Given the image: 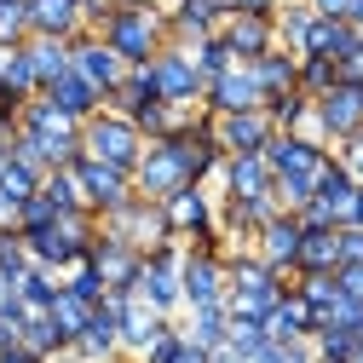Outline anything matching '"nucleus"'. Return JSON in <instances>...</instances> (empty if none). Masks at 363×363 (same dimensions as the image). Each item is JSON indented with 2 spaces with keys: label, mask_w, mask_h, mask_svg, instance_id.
<instances>
[{
  "label": "nucleus",
  "mask_w": 363,
  "mask_h": 363,
  "mask_svg": "<svg viewBox=\"0 0 363 363\" xmlns=\"http://www.w3.org/2000/svg\"><path fill=\"white\" fill-rule=\"evenodd\" d=\"M329 150H335V162H340V167L357 179V185H363V127H357V133H346V139H340V145H329Z\"/></svg>",
  "instance_id": "nucleus-43"
},
{
  "label": "nucleus",
  "mask_w": 363,
  "mask_h": 363,
  "mask_svg": "<svg viewBox=\"0 0 363 363\" xmlns=\"http://www.w3.org/2000/svg\"><path fill=\"white\" fill-rule=\"evenodd\" d=\"M352 185H357V179H352V173L335 162V150H329V162H323V173H317V191H311V196H317V202H323V208L335 213V225H340V208H346Z\"/></svg>",
  "instance_id": "nucleus-31"
},
{
  "label": "nucleus",
  "mask_w": 363,
  "mask_h": 363,
  "mask_svg": "<svg viewBox=\"0 0 363 363\" xmlns=\"http://www.w3.org/2000/svg\"><path fill=\"white\" fill-rule=\"evenodd\" d=\"M6 52H12V47H0V64H6Z\"/></svg>",
  "instance_id": "nucleus-58"
},
{
  "label": "nucleus",
  "mask_w": 363,
  "mask_h": 363,
  "mask_svg": "<svg viewBox=\"0 0 363 363\" xmlns=\"http://www.w3.org/2000/svg\"><path fill=\"white\" fill-rule=\"evenodd\" d=\"M0 86L23 104V99H35L40 93V75H35V58H29V47H12L6 52V64H0Z\"/></svg>",
  "instance_id": "nucleus-30"
},
{
  "label": "nucleus",
  "mask_w": 363,
  "mask_h": 363,
  "mask_svg": "<svg viewBox=\"0 0 363 363\" xmlns=\"http://www.w3.org/2000/svg\"><path fill=\"white\" fill-rule=\"evenodd\" d=\"M277 363H317L311 340H277Z\"/></svg>",
  "instance_id": "nucleus-45"
},
{
  "label": "nucleus",
  "mask_w": 363,
  "mask_h": 363,
  "mask_svg": "<svg viewBox=\"0 0 363 363\" xmlns=\"http://www.w3.org/2000/svg\"><path fill=\"white\" fill-rule=\"evenodd\" d=\"M40 93H47V99H52V104H58L69 121H86V116H99V110H104V93H99V86L86 81L75 64H69L64 75H52L47 86H40Z\"/></svg>",
  "instance_id": "nucleus-17"
},
{
  "label": "nucleus",
  "mask_w": 363,
  "mask_h": 363,
  "mask_svg": "<svg viewBox=\"0 0 363 363\" xmlns=\"http://www.w3.org/2000/svg\"><path fill=\"white\" fill-rule=\"evenodd\" d=\"M12 300H18V283H12V277H6V271H0V311H6V306H12Z\"/></svg>",
  "instance_id": "nucleus-53"
},
{
  "label": "nucleus",
  "mask_w": 363,
  "mask_h": 363,
  "mask_svg": "<svg viewBox=\"0 0 363 363\" xmlns=\"http://www.w3.org/2000/svg\"><path fill=\"white\" fill-rule=\"evenodd\" d=\"M237 12H265L271 18V12H277V0H237Z\"/></svg>",
  "instance_id": "nucleus-52"
},
{
  "label": "nucleus",
  "mask_w": 363,
  "mask_h": 363,
  "mask_svg": "<svg viewBox=\"0 0 363 363\" xmlns=\"http://www.w3.org/2000/svg\"><path fill=\"white\" fill-rule=\"evenodd\" d=\"M248 69H254V81H259V93H265V99H277V93H289V86H294L300 58H294L289 47H271V52H259Z\"/></svg>",
  "instance_id": "nucleus-26"
},
{
  "label": "nucleus",
  "mask_w": 363,
  "mask_h": 363,
  "mask_svg": "<svg viewBox=\"0 0 363 363\" xmlns=\"http://www.w3.org/2000/svg\"><path fill=\"white\" fill-rule=\"evenodd\" d=\"M271 23H277V47H289L294 58L311 52V40H317V12L306 6V0H283V6L271 12Z\"/></svg>",
  "instance_id": "nucleus-22"
},
{
  "label": "nucleus",
  "mask_w": 363,
  "mask_h": 363,
  "mask_svg": "<svg viewBox=\"0 0 363 363\" xmlns=\"http://www.w3.org/2000/svg\"><path fill=\"white\" fill-rule=\"evenodd\" d=\"M208 6H213V12L225 18V12H237V0H208Z\"/></svg>",
  "instance_id": "nucleus-55"
},
{
  "label": "nucleus",
  "mask_w": 363,
  "mask_h": 363,
  "mask_svg": "<svg viewBox=\"0 0 363 363\" xmlns=\"http://www.w3.org/2000/svg\"><path fill=\"white\" fill-rule=\"evenodd\" d=\"M6 162H12V145H6V139H0V167H6Z\"/></svg>",
  "instance_id": "nucleus-57"
},
{
  "label": "nucleus",
  "mask_w": 363,
  "mask_h": 363,
  "mask_svg": "<svg viewBox=\"0 0 363 363\" xmlns=\"http://www.w3.org/2000/svg\"><path fill=\"white\" fill-rule=\"evenodd\" d=\"M173 363H208V352H202L196 340H179V352H173Z\"/></svg>",
  "instance_id": "nucleus-49"
},
{
  "label": "nucleus",
  "mask_w": 363,
  "mask_h": 363,
  "mask_svg": "<svg viewBox=\"0 0 363 363\" xmlns=\"http://www.w3.org/2000/svg\"><path fill=\"white\" fill-rule=\"evenodd\" d=\"M271 127L265 121V110H237V116H213V139H219V150L225 156H254V150H265L271 145Z\"/></svg>",
  "instance_id": "nucleus-14"
},
{
  "label": "nucleus",
  "mask_w": 363,
  "mask_h": 363,
  "mask_svg": "<svg viewBox=\"0 0 363 363\" xmlns=\"http://www.w3.org/2000/svg\"><path fill=\"white\" fill-rule=\"evenodd\" d=\"M259 110H265V121L277 127V133H306V139L323 145V133H317V116H311V99L300 93V86H289V93H277V99H265Z\"/></svg>",
  "instance_id": "nucleus-21"
},
{
  "label": "nucleus",
  "mask_w": 363,
  "mask_h": 363,
  "mask_svg": "<svg viewBox=\"0 0 363 363\" xmlns=\"http://www.w3.org/2000/svg\"><path fill=\"white\" fill-rule=\"evenodd\" d=\"M40 179H47V167H35V162H6L0 167V196H12V202H29L35 191H40Z\"/></svg>",
  "instance_id": "nucleus-34"
},
{
  "label": "nucleus",
  "mask_w": 363,
  "mask_h": 363,
  "mask_svg": "<svg viewBox=\"0 0 363 363\" xmlns=\"http://www.w3.org/2000/svg\"><path fill=\"white\" fill-rule=\"evenodd\" d=\"M335 254L340 265H363V225H335Z\"/></svg>",
  "instance_id": "nucleus-44"
},
{
  "label": "nucleus",
  "mask_w": 363,
  "mask_h": 363,
  "mask_svg": "<svg viewBox=\"0 0 363 363\" xmlns=\"http://www.w3.org/2000/svg\"><path fill=\"white\" fill-rule=\"evenodd\" d=\"M86 265L104 277V289H133L139 283V265H145V254L133 248V242H121L116 231H104L99 225V237H93V248H86Z\"/></svg>",
  "instance_id": "nucleus-10"
},
{
  "label": "nucleus",
  "mask_w": 363,
  "mask_h": 363,
  "mask_svg": "<svg viewBox=\"0 0 363 363\" xmlns=\"http://www.w3.org/2000/svg\"><path fill=\"white\" fill-rule=\"evenodd\" d=\"M277 6H283V0H277Z\"/></svg>",
  "instance_id": "nucleus-61"
},
{
  "label": "nucleus",
  "mask_w": 363,
  "mask_h": 363,
  "mask_svg": "<svg viewBox=\"0 0 363 363\" xmlns=\"http://www.w3.org/2000/svg\"><path fill=\"white\" fill-rule=\"evenodd\" d=\"M52 219H58V208H52L47 196H40V191H35V196H29L23 208H18V231H47V225H52Z\"/></svg>",
  "instance_id": "nucleus-42"
},
{
  "label": "nucleus",
  "mask_w": 363,
  "mask_h": 363,
  "mask_svg": "<svg viewBox=\"0 0 363 363\" xmlns=\"http://www.w3.org/2000/svg\"><path fill=\"white\" fill-rule=\"evenodd\" d=\"M335 81H340V64H335V58H323V52H306V58H300V69H294V86H300L306 99L329 93Z\"/></svg>",
  "instance_id": "nucleus-33"
},
{
  "label": "nucleus",
  "mask_w": 363,
  "mask_h": 363,
  "mask_svg": "<svg viewBox=\"0 0 363 363\" xmlns=\"http://www.w3.org/2000/svg\"><path fill=\"white\" fill-rule=\"evenodd\" d=\"M69 64H75V69H81L86 81H93L104 99L116 93V86H121V75H127V64H121V58H116V52L104 47V40H99L93 29H81V35L69 40Z\"/></svg>",
  "instance_id": "nucleus-13"
},
{
  "label": "nucleus",
  "mask_w": 363,
  "mask_h": 363,
  "mask_svg": "<svg viewBox=\"0 0 363 363\" xmlns=\"http://www.w3.org/2000/svg\"><path fill=\"white\" fill-rule=\"evenodd\" d=\"M289 277L277 265H265L254 248H225V311L231 317H271V306L283 300Z\"/></svg>",
  "instance_id": "nucleus-1"
},
{
  "label": "nucleus",
  "mask_w": 363,
  "mask_h": 363,
  "mask_svg": "<svg viewBox=\"0 0 363 363\" xmlns=\"http://www.w3.org/2000/svg\"><path fill=\"white\" fill-rule=\"evenodd\" d=\"M335 225H300V254H294V277L300 271H335Z\"/></svg>",
  "instance_id": "nucleus-25"
},
{
  "label": "nucleus",
  "mask_w": 363,
  "mask_h": 363,
  "mask_svg": "<svg viewBox=\"0 0 363 363\" xmlns=\"http://www.w3.org/2000/svg\"><path fill=\"white\" fill-rule=\"evenodd\" d=\"M225 329H231V311L225 306H185V317H179V335L196 340L202 352L225 346Z\"/></svg>",
  "instance_id": "nucleus-24"
},
{
  "label": "nucleus",
  "mask_w": 363,
  "mask_h": 363,
  "mask_svg": "<svg viewBox=\"0 0 363 363\" xmlns=\"http://www.w3.org/2000/svg\"><path fill=\"white\" fill-rule=\"evenodd\" d=\"M213 179L225 185V196H265V191H271V162H265V150H254V156H225Z\"/></svg>",
  "instance_id": "nucleus-18"
},
{
  "label": "nucleus",
  "mask_w": 363,
  "mask_h": 363,
  "mask_svg": "<svg viewBox=\"0 0 363 363\" xmlns=\"http://www.w3.org/2000/svg\"><path fill=\"white\" fill-rule=\"evenodd\" d=\"M219 40L231 47L237 64H254L259 52L277 47V23H271L265 12H225V18H219Z\"/></svg>",
  "instance_id": "nucleus-11"
},
{
  "label": "nucleus",
  "mask_w": 363,
  "mask_h": 363,
  "mask_svg": "<svg viewBox=\"0 0 363 363\" xmlns=\"http://www.w3.org/2000/svg\"><path fill=\"white\" fill-rule=\"evenodd\" d=\"M99 225H104V231H116L121 242H133L139 254L156 248V242H179L173 225H167V208H162V202H145L139 191H133V202H121L116 213H104Z\"/></svg>",
  "instance_id": "nucleus-5"
},
{
  "label": "nucleus",
  "mask_w": 363,
  "mask_h": 363,
  "mask_svg": "<svg viewBox=\"0 0 363 363\" xmlns=\"http://www.w3.org/2000/svg\"><path fill=\"white\" fill-rule=\"evenodd\" d=\"M191 52V64H196V75H202V86L213 81V75H225V69H231L237 58H231V47H225V40H219V29L208 35V40H196V47H185Z\"/></svg>",
  "instance_id": "nucleus-36"
},
{
  "label": "nucleus",
  "mask_w": 363,
  "mask_h": 363,
  "mask_svg": "<svg viewBox=\"0 0 363 363\" xmlns=\"http://www.w3.org/2000/svg\"><path fill=\"white\" fill-rule=\"evenodd\" d=\"M86 29L81 0H29V35H52V40H75Z\"/></svg>",
  "instance_id": "nucleus-19"
},
{
  "label": "nucleus",
  "mask_w": 363,
  "mask_h": 363,
  "mask_svg": "<svg viewBox=\"0 0 363 363\" xmlns=\"http://www.w3.org/2000/svg\"><path fill=\"white\" fill-rule=\"evenodd\" d=\"M179 289H185V306H225V254L185 248V259H179Z\"/></svg>",
  "instance_id": "nucleus-12"
},
{
  "label": "nucleus",
  "mask_w": 363,
  "mask_h": 363,
  "mask_svg": "<svg viewBox=\"0 0 363 363\" xmlns=\"http://www.w3.org/2000/svg\"><path fill=\"white\" fill-rule=\"evenodd\" d=\"M47 311H52V323L69 335V346H75V335L86 329V317H93V306H86V300H75L64 283H58V294H52V306H47Z\"/></svg>",
  "instance_id": "nucleus-38"
},
{
  "label": "nucleus",
  "mask_w": 363,
  "mask_h": 363,
  "mask_svg": "<svg viewBox=\"0 0 363 363\" xmlns=\"http://www.w3.org/2000/svg\"><path fill=\"white\" fill-rule=\"evenodd\" d=\"M110 363H133V357H110Z\"/></svg>",
  "instance_id": "nucleus-60"
},
{
  "label": "nucleus",
  "mask_w": 363,
  "mask_h": 363,
  "mask_svg": "<svg viewBox=\"0 0 363 363\" xmlns=\"http://www.w3.org/2000/svg\"><path fill=\"white\" fill-rule=\"evenodd\" d=\"M58 283H64V289H69L75 300H86V306H99V300H104V277H99V271L86 265V259H81V265H69Z\"/></svg>",
  "instance_id": "nucleus-40"
},
{
  "label": "nucleus",
  "mask_w": 363,
  "mask_h": 363,
  "mask_svg": "<svg viewBox=\"0 0 363 363\" xmlns=\"http://www.w3.org/2000/svg\"><path fill=\"white\" fill-rule=\"evenodd\" d=\"M75 185H81V202L93 208L99 219L116 213L121 202H133V173H121V167H110V162H93V156L75 162Z\"/></svg>",
  "instance_id": "nucleus-8"
},
{
  "label": "nucleus",
  "mask_w": 363,
  "mask_h": 363,
  "mask_svg": "<svg viewBox=\"0 0 363 363\" xmlns=\"http://www.w3.org/2000/svg\"><path fill=\"white\" fill-rule=\"evenodd\" d=\"M52 294H58V271H47V265H29L23 277H18V300H23L29 311H47Z\"/></svg>",
  "instance_id": "nucleus-37"
},
{
  "label": "nucleus",
  "mask_w": 363,
  "mask_h": 363,
  "mask_svg": "<svg viewBox=\"0 0 363 363\" xmlns=\"http://www.w3.org/2000/svg\"><path fill=\"white\" fill-rule=\"evenodd\" d=\"M93 35L133 69V64H150V58L167 47V12H162V6H110V12L93 23Z\"/></svg>",
  "instance_id": "nucleus-2"
},
{
  "label": "nucleus",
  "mask_w": 363,
  "mask_h": 363,
  "mask_svg": "<svg viewBox=\"0 0 363 363\" xmlns=\"http://www.w3.org/2000/svg\"><path fill=\"white\" fill-rule=\"evenodd\" d=\"M75 357H81V363H110V357H127V352H121V329H116V317H110L104 306H93L86 329L75 335Z\"/></svg>",
  "instance_id": "nucleus-20"
},
{
  "label": "nucleus",
  "mask_w": 363,
  "mask_h": 363,
  "mask_svg": "<svg viewBox=\"0 0 363 363\" xmlns=\"http://www.w3.org/2000/svg\"><path fill=\"white\" fill-rule=\"evenodd\" d=\"M357 346H363V335H352V329H340V323H317V329H311L317 363H352Z\"/></svg>",
  "instance_id": "nucleus-29"
},
{
  "label": "nucleus",
  "mask_w": 363,
  "mask_h": 363,
  "mask_svg": "<svg viewBox=\"0 0 363 363\" xmlns=\"http://www.w3.org/2000/svg\"><path fill=\"white\" fill-rule=\"evenodd\" d=\"M335 283H340V294L363 300V265H335Z\"/></svg>",
  "instance_id": "nucleus-46"
},
{
  "label": "nucleus",
  "mask_w": 363,
  "mask_h": 363,
  "mask_svg": "<svg viewBox=\"0 0 363 363\" xmlns=\"http://www.w3.org/2000/svg\"><path fill=\"white\" fill-rule=\"evenodd\" d=\"M352 363H363V346H357V357H352Z\"/></svg>",
  "instance_id": "nucleus-59"
},
{
  "label": "nucleus",
  "mask_w": 363,
  "mask_h": 363,
  "mask_svg": "<svg viewBox=\"0 0 363 363\" xmlns=\"http://www.w3.org/2000/svg\"><path fill=\"white\" fill-rule=\"evenodd\" d=\"M162 208H167V225H173V237H179V242L196 237V231H213V213H219V202L208 196V185H185V191H173Z\"/></svg>",
  "instance_id": "nucleus-16"
},
{
  "label": "nucleus",
  "mask_w": 363,
  "mask_h": 363,
  "mask_svg": "<svg viewBox=\"0 0 363 363\" xmlns=\"http://www.w3.org/2000/svg\"><path fill=\"white\" fill-rule=\"evenodd\" d=\"M311 329H317V317H311V306L294 294V283L283 289V300L271 306V317H265V335L271 340H311Z\"/></svg>",
  "instance_id": "nucleus-23"
},
{
  "label": "nucleus",
  "mask_w": 363,
  "mask_h": 363,
  "mask_svg": "<svg viewBox=\"0 0 363 363\" xmlns=\"http://www.w3.org/2000/svg\"><path fill=\"white\" fill-rule=\"evenodd\" d=\"M23 346H29L35 357L52 363L58 352H69V335L52 323V311H29V317H23Z\"/></svg>",
  "instance_id": "nucleus-27"
},
{
  "label": "nucleus",
  "mask_w": 363,
  "mask_h": 363,
  "mask_svg": "<svg viewBox=\"0 0 363 363\" xmlns=\"http://www.w3.org/2000/svg\"><path fill=\"white\" fill-rule=\"evenodd\" d=\"M340 225H363V185H352V196L340 208Z\"/></svg>",
  "instance_id": "nucleus-48"
},
{
  "label": "nucleus",
  "mask_w": 363,
  "mask_h": 363,
  "mask_svg": "<svg viewBox=\"0 0 363 363\" xmlns=\"http://www.w3.org/2000/svg\"><path fill=\"white\" fill-rule=\"evenodd\" d=\"M179 259H185V242H156V248H145V265H139V283H133V294H139L156 317H179V311H185Z\"/></svg>",
  "instance_id": "nucleus-4"
},
{
  "label": "nucleus",
  "mask_w": 363,
  "mask_h": 363,
  "mask_svg": "<svg viewBox=\"0 0 363 363\" xmlns=\"http://www.w3.org/2000/svg\"><path fill=\"white\" fill-rule=\"evenodd\" d=\"M110 6H162V0H110Z\"/></svg>",
  "instance_id": "nucleus-56"
},
{
  "label": "nucleus",
  "mask_w": 363,
  "mask_h": 363,
  "mask_svg": "<svg viewBox=\"0 0 363 363\" xmlns=\"http://www.w3.org/2000/svg\"><path fill=\"white\" fill-rule=\"evenodd\" d=\"M265 340H271V335H265V323H259V317H231V329H225V346H237L242 357H254Z\"/></svg>",
  "instance_id": "nucleus-41"
},
{
  "label": "nucleus",
  "mask_w": 363,
  "mask_h": 363,
  "mask_svg": "<svg viewBox=\"0 0 363 363\" xmlns=\"http://www.w3.org/2000/svg\"><path fill=\"white\" fill-rule=\"evenodd\" d=\"M0 363H47V357H35V352L18 340V346H6V352H0Z\"/></svg>",
  "instance_id": "nucleus-50"
},
{
  "label": "nucleus",
  "mask_w": 363,
  "mask_h": 363,
  "mask_svg": "<svg viewBox=\"0 0 363 363\" xmlns=\"http://www.w3.org/2000/svg\"><path fill=\"white\" fill-rule=\"evenodd\" d=\"M346 23H352V29L363 35V0H346Z\"/></svg>",
  "instance_id": "nucleus-54"
},
{
  "label": "nucleus",
  "mask_w": 363,
  "mask_h": 363,
  "mask_svg": "<svg viewBox=\"0 0 363 363\" xmlns=\"http://www.w3.org/2000/svg\"><path fill=\"white\" fill-rule=\"evenodd\" d=\"M40 196H47L58 213L86 208V202H81V185H75V167H47V179H40Z\"/></svg>",
  "instance_id": "nucleus-35"
},
{
  "label": "nucleus",
  "mask_w": 363,
  "mask_h": 363,
  "mask_svg": "<svg viewBox=\"0 0 363 363\" xmlns=\"http://www.w3.org/2000/svg\"><path fill=\"white\" fill-rule=\"evenodd\" d=\"M23 47H29V58H35V75H40V86H47L52 75H64V69H69V40H52V35H29Z\"/></svg>",
  "instance_id": "nucleus-32"
},
{
  "label": "nucleus",
  "mask_w": 363,
  "mask_h": 363,
  "mask_svg": "<svg viewBox=\"0 0 363 363\" xmlns=\"http://www.w3.org/2000/svg\"><path fill=\"white\" fill-rule=\"evenodd\" d=\"M150 81H156V99H167L179 110H196L202 104V75H196V64H191L185 47H162L150 58Z\"/></svg>",
  "instance_id": "nucleus-7"
},
{
  "label": "nucleus",
  "mask_w": 363,
  "mask_h": 363,
  "mask_svg": "<svg viewBox=\"0 0 363 363\" xmlns=\"http://www.w3.org/2000/svg\"><path fill=\"white\" fill-rule=\"evenodd\" d=\"M335 64H340V81H363V40H357L346 58H335Z\"/></svg>",
  "instance_id": "nucleus-47"
},
{
  "label": "nucleus",
  "mask_w": 363,
  "mask_h": 363,
  "mask_svg": "<svg viewBox=\"0 0 363 363\" xmlns=\"http://www.w3.org/2000/svg\"><path fill=\"white\" fill-rule=\"evenodd\" d=\"M185 116H191V110H179V104H167V99H150V104H139V110H133L127 121L139 127L145 139H167V133H179V127H185Z\"/></svg>",
  "instance_id": "nucleus-28"
},
{
  "label": "nucleus",
  "mask_w": 363,
  "mask_h": 363,
  "mask_svg": "<svg viewBox=\"0 0 363 363\" xmlns=\"http://www.w3.org/2000/svg\"><path fill=\"white\" fill-rule=\"evenodd\" d=\"M29 40V0H0V47Z\"/></svg>",
  "instance_id": "nucleus-39"
},
{
  "label": "nucleus",
  "mask_w": 363,
  "mask_h": 363,
  "mask_svg": "<svg viewBox=\"0 0 363 363\" xmlns=\"http://www.w3.org/2000/svg\"><path fill=\"white\" fill-rule=\"evenodd\" d=\"M259 104H265V93H259V81H254L248 64H231L225 75H213L202 86V110L208 116H237V110H259Z\"/></svg>",
  "instance_id": "nucleus-9"
},
{
  "label": "nucleus",
  "mask_w": 363,
  "mask_h": 363,
  "mask_svg": "<svg viewBox=\"0 0 363 363\" xmlns=\"http://www.w3.org/2000/svg\"><path fill=\"white\" fill-rule=\"evenodd\" d=\"M81 156L133 173V167H139V156H145V133L133 127L121 110H99V116L81 121Z\"/></svg>",
  "instance_id": "nucleus-3"
},
{
  "label": "nucleus",
  "mask_w": 363,
  "mask_h": 363,
  "mask_svg": "<svg viewBox=\"0 0 363 363\" xmlns=\"http://www.w3.org/2000/svg\"><path fill=\"white\" fill-rule=\"evenodd\" d=\"M311 116H317V133H323V145H340L346 133L363 127V81H335L329 93L311 99Z\"/></svg>",
  "instance_id": "nucleus-6"
},
{
  "label": "nucleus",
  "mask_w": 363,
  "mask_h": 363,
  "mask_svg": "<svg viewBox=\"0 0 363 363\" xmlns=\"http://www.w3.org/2000/svg\"><path fill=\"white\" fill-rule=\"evenodd\" d=\"M208 363H248V357H242L237 346H213V352H208Z\"/></svg>",
  "instance_id": "nucleus-51"
},
{
  "label": "nucleus",
  "mask_w": 363,
  "mask_h": 363,
  "mask_svg": "<svg viewBox=\"0 0 363 363\" xmlns=\"http://www.w3.org/2000/svg\"><path fill=\"white\" fill-rule=\"evenodd\" d=\"M254 254L265 259V265H277L283 277H294V254H300V219L283 208V213H271L265 225H259V237H254Z\"/></svg>",
  "instance_id": "nucleus-15"
}]
</instances>
